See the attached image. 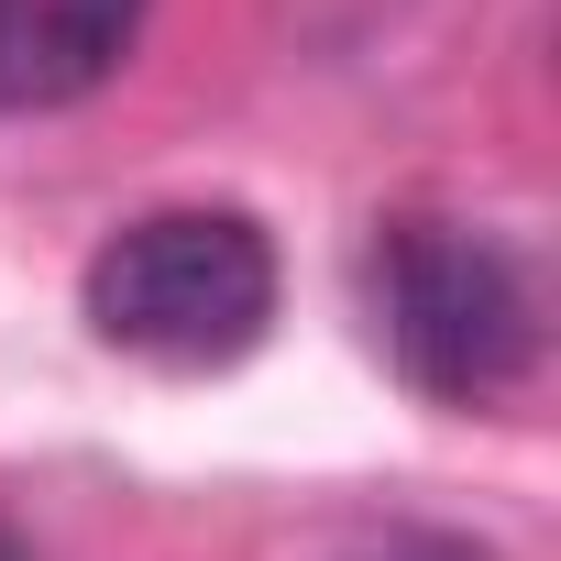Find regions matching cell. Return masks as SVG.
Instances as JSON below:
<instances>
[{
	"instance_id": "cell-1",
	"label": "cell",
	"mask_w": 561,
	"mask_h": 561,
	"mask_svg": "<svg viewBox=\"0 0 561 561\" xmlns=\"http://www.w3.org/2000/svg\"><path fill=\"white\" fill-rule=\"evenodd\" d=\"M275 231L253 209L187 198V209H144L122 220L89 275H78V309L111 353L165 364V375H220L275 331Z\"/></svg>"
},
{
	"instance_id": "cell-2",
	"label": "cell",
	"mask_w": 561,
	"mask_h": 561,
	"mask_svg": "<svg viewBox=\"0 0 561 561\" xmlns=\"http://www.w3.org/2000/svg\"><path fill=\"white\" fill-rule=\"evenodd\" d=\"M375 342L430 408H495L539 364L528 264L440 209H397L375 231Z\"/></svg>"
},
{
	"instance_id": "cell-3",
	"label": "cell",
	"mask_w": 561,
	"mask_h": 561,
	"mask_svg": "<svg viewBox=\"0 0 561 561\" xmlns=\"http://www.w3.org/2000/svg\"><path fill=\"white\" fill-rule=\"evenodd\" d=\"M154 0H0V111H78L122 78Z\"/></svg>"
},
{
	"instance_id": "cell-4",
	"label": "cell",
	"mask_w": 561,
	"mask_h": 561,
	"mask_svg": "<svg viewBox=\"0 0 561 561\" xmlns=\"http://www.w3.org/2000/svg\"><path fill=\"white\" fill-rule=\"evenodd\" d=\"M386 561H484V550L451 539V528H408V539H386Z\"/></svg>"
}]
</instances>
